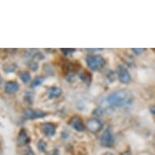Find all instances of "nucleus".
Listing matches in <instances>:
<instances>
[{
  "label": "nucleus",
  "instance_id": "obj_18",
  "mask_svg": "<svg viewBox=\"0 0 155 155\" xmlns=\"http://www.w3.org/2000/svg\"><path fill=\"white\" fill-rule=\"evenodd\" d=\"M29 68H30L33 71H37L38 68V64L36 63V62H32V63H30V64H29Z\"/></svg>",
  "mask_w": 155,
  "mask_h": 155
},
{
  "label": "nucleus",
  "instance_id": "obj_4",
  "mask_svg": "<svg viewBox=\"0 0 155 155\" xmlns=\"http://www.w3.org/2000/svg\"><path fill=\"white\" fill-rule=\"evenodd\" d=\"M117 76L122 84H128L131 81V74L126 68L123 65H119L117 68Z\"/></svg>",
  "mask_w": 155,
  "mask_h": 155
},
{
  "label": "nucleus",
  "instance_id": "obj_17",
  "mask_svg": "<svg viewBox=\"0 0 155 155\" xmlns=\"http://www.w3.org/2000/svg\"><path fill=\"white\" fill-rule=\"evenodd\" d=\"M24 100H25V102L27 104H33V99H32V97H31L30 95H26V96H25Z\"/></svg>",
  "mask_w": 155,
  "mask_h": 155
},
{
  "label": "nucleus",
  "instance_id": "obj_27",
  "mask_svg": "<svg viewBox=\"0 0 155 155\" xmlns=\"http://www.w3.org/2000/svg\"><path fill=\"white\" fill-rule=\"evenodd\" d=\"M103 155H114L113 153H110V152H107V153H105Z\"/></svg>",
  "mask_w": 155,
  "mask_h": 155
},
{
  "label": "nucleus",
  "instance_id": "obj_1",
  "mask_svg": "<svg viewBox=\"0 0 155 155\" xmlns=\"http://www.w3.org/2000/svg\"><path fill=\"white\" fill-rule=\"evenodd\" d=\"M132 94L127 90L120 89L110 94L107 97L108 104L114 107H120L132 103Z\"/></svg>",
  "mask_w": 155,
  "mask_h": 155
},
{
  "label": "nucleus",
  "instance_id": "obj_25",
  "mask_svg": "<svg viewBox=\"0 0 155 155\" xmlns=\"http://www.w3.org/2000/svg\"><path fill=\"white\" fill-rule=\"evenodd\" d=\"M120 155H131V152L130 151H125V152H123Z\"/></svg>",
  "mask_w": 155,
  "mask_h": 155
},
{
  "label": "nucleus",
  "instance_id": "obj_28",
  "mask_svg": "<svg viewBox=\"0 0 155 155\" xmlns=\"http://www.w3.org/2000/svg\"><path fill=\"white\" fill-rule=\"evenodd\" d=\"M2 81H3V79H2V76L0 75V84H2Z\"/></svg>",
  "mask_w": 155,
  "mask_h": 155
},
{
  "label": "nucleus",
  "instance_id": "obj_15",
  "mask_svg": "<svg viewBox=\"0 0 155 155\" xmlns=\"http://www.w3.org/2000/svg\"><path fill=\"white\" fill-rule=\"evenodd\" d=\"M46 147H47V144H46L44 140H40L39 142L38 143V150H40L41 152H44L46 151Z\"/></svg>",
  "mask_w": 155,
  "mask_h": 155
},
{
  "label": "nucleus",
  "instance_id": "obj_24",
  "mask_svg": "<svg viewBox=\"0 0 155 155\" xmlns=\"http://www.w3.org/2000/svg\"><path fill=\"white\" fill-rule=\"evenodd\" d=\"M150 112H151L153 115H155V107H150Z\"/></svg>",
  "mask_w": 155,
  "mask_h": 155
},
{
  "label": "nucleus",
  "instance_id": "obj_7",
  "mask_svg": "<svg viewBox=\"0 0 155 155\" xmlns=\"http://www.w3.org/2000/svg\"><path fill=\"white\" fill-rule=\"evenodd\" d=\"M18 144L21 145V146H25V145H28V143L30 142V138L28 137V132L25 129H21L19 134H18Z\"/></svg>",
  "mask_w": 155,
  "mask_h": 155
},
{
  "label": "nucleus",
  "instance_id": "obj_23",
  "mask_svg": "<svg viewBox=\"0 0 155 155\" xmlns=\"http://www.w3.org/2000/svg\"><path fill=\"white\" fill-rule=\"evenodd\" d=\"M48 155H59V150H54L53 152L51 153H50V154H48Z\"/></svg>",
  "mask_w": 155,
  "mask_h": 155
},
{
  "label": "nucleus",
  "instance_id": "obj_14",
  "mask_svg": "<svg viewBox=\"0 0 155 155\" xmlns=\"http://www.w3.org/2000/svg\"><path fill=\"white\" fill-rule=\"evenodd\" d=\"M3 71L7 72V73H11V72H14L16 69V65L15 64H5L3 67Z\"/></svg>",
  "mask_w": 155,
  "mask_h": 155
},
{
  "label": "nucleus",
  "instance_id": "obj_6",
  "mask_svg": "<svg viewBox=\"0 0 155 155\" xmlns=\"http://www.w3.org/2000/svg\"><path fill=\"white\" fill-rule=\"evenodd\" d=\"M114 144V137L109 127L105 130L101 137V145L104 147H111Z\"/></svg>",
  "mask_w": 155,
  "mask_h": 155
},
{
  "label": "nucleus",
  "instance_id": "obj_19",
  "mask_svg": "<svg viewBox=\"0 0 155 155\" xmlns=\"http://www.w3.org/2000/svg\"><path fill=\"white\" fill-rule=\"evenodd\" d=\"M61 51L64 52V54H70L73 53L74 51H75V49H61Z\"/></svg>",
  "mask_w": 155,
  "mask_h": 155
},
{
  "label": "nucleus",
  "instance_id": "obj_5",
  "mask_svg": "<svg viewBox=\"0 0 155 155\" xmlns=\"http://www.w3.org/2000/svg\"><path fill=\"white\" fill-rule=\"evenodd\" d=\"M87 128L93 133H97V132H100L102 128L103 127V123L97 118L94 119H90L88 120L87 122Z\"/></svg>",
  "mask_w": 155,
  "mask_h": 155
},
{
  "label": "nucleus",
  "instance_id": "obj_12",
  "mask_svg": "<svg viewBox=\"0 0 155 155\" xmlns=\"http://www.w3.org/2000/svg\"><path fill=\"white\" fill-rule=\"evenodd\" d=\"M45 81V77L44 76H37L36 78L32 81V83H31V86L32 87H38L39 85H41L43 81Z\"/></svg>",
  "mask_w": 155,
  "mask_h": 155
},
{
  "label": "nucleus",
  "instance_id": "obj_26",
  "mask_svg": "<svg viewBox=\"0 0 155 155\" xmlns=\"http://www.w3.org/2000/svg\"><path fill=\"white\" fill-rule=\"evenodd\" d=\"M102 49H86V51H102Z\"/></svg>",
  "mask_w": 155,
  "mask_h": 155
},
{
  "label": "nucleus",
  "instance_id": "obj_10",
  "mask_svg": "<svg viewBox=\"0 0 155 155\" xmlns=\"http://www.w3.org/2000/svg\"><path fill=\"white\" fill-rule=\"evenodd\" d=\"M63 91H62L61 88H59L58 86H52L51 88H49L47 90V96L50 99H54L58 97L62 94Z\"/></svg>",
  "mask_w": 155,
  "mask_h": 155
},
{
  "label": "nucleus",
  "instance_id": "obj_2",
  "mask_svg": "<svg viewBox=\"0 0 155 155\" xmlns=\"http://www.w3.org/2000/svg\"><path fill=\"white\" fill-rule=\"evenodd\" d=\"M86 64L89 67V68H90L93 71H97V70H99L104 67L106 61L102 56L91 55L87 57Z\"/></svg>",
  "mask_w": 155,
  "mask_h": 155
},
{
  "label": "nucleus",
  "instance_id": "obj_8",
  "mask_svg": "<svg viewBox=\"0 0 155 155\" xmlns=\"http://www.w3.org/2000/svg\"><path fill=\"white\" fill-rule=\"evenodd\" d=\"M43 132L44 134L46 135V137H53L54 136L56 132V128L55 126L53 124H51V123H45L43 124Z\"/></svg>",
  "mask_w": 155,
  "mask_h": 155
},
{
  "label": "nucleus",
  "instance_id": "obj_11",
  "mask_svg": "<svg viewBox=\"0 0 155 155\" xmlns=\"http://www.w3.org/2000/svg\"><path fill=\"white\" fill-rule=\"evenodd\" d=\"M71 125L77 132H83L84 130V124L80 118L74 117L71 120Z\"/></svg>",
  "mask_w": 155,
  "mask_h": 155
},
{
  "label": "nucleus",
  "instance_id": "obj_21",
  "mask_svg": "<svg viewBox=\"0 0 155 155\" xmlns=\"http://www.w3.org/2000/svg\"><path fill=\"white\" fill-rule=\"evenodd\" d=\"M93 114L97 115V116H101L102 114V110L100 109V108H97V109L94 110V112H93Z\"/></svg>",
  "mask_w": 155,
  "mask_h": 155
},
{
  "label": "nucleus",
  "instance_id": "obj_3",
  "mask_svg": "<svg viewBox=\"0 0 155 155\" xmlns=\"http://www.w3.org/2000/svg\"><path fill=\"white\" fill-rule=\"evenodd\" d=\"M47 115V113L41 110L27 109L24 111V116L28 120H36V119H42Z\"/></svg>",
  "mask_w": 155,
  "mask_h": 155
},
{
  "label": "nucleus",
  "instance_id": "obj_20",
  "mask_svg": "<svg viewBox=\"0 0 155 155\" xmlns=\"http://www.w3.org/2000/svg\"><path fill=\"white\" fill-rule=\"evenodd\" d=\"M132 51H133L136 54H140L142 52H144V51H145V49H142V48H132Z\"/></svg>",
  "mask_w": 155,
  "mask_h": 155
},
{
  "label": "nucleus",
  "instance_id": "obj_13",
  "mask_svg": "<svg viewBox=\"0 0 155 155\" xmlns=\"http://www.w3.org/2000/svg\"><path fill=\"white\" fill-rule=\"evenodd\" d=\"M20 78L24 83H28L31 81V76L30 74L28 73V71H22L20 73Z\"/></svg>",
  "mask_w": 155,
  "mask_h": 155
},
{
  "label": "nucleus",
  "instance_id": "obj_16",
  "mask_svg": "<svg viewBox=\"0 0 155 155\" xmlns=\"http://www.w3.org/2000/svg\"><path fill=\"white\" fill-rule=\"evenodd\" d=\"M80 78L84 82H87L90 80V77H89V76H87L86 72H82V73L80 74Z\"/></svg>",
  "mask_w": 155,
  "mask_h": 155
},
{
  "label": "nucleus",
  "instance_id": "obj_22",
  "mask_svg": "<svg viewBox=\"0 0 155 155\" xmlns=\"http://www.w3.org/2000/svg\"><path fill=\"white\" fill-rule=\"evenodd\" d=\"M25 155H34V153H33V151L31 150L30 148L28 147V149H27V150H26L25 154Z\"/></svg>",
  "mask_w": 155,
  "mask_h": 155
},
{
  "label": "nucleus",
  "instance_id": "obj_9",
  "mask_svg": "<svg viewBox=\"0 0 155 155\" xmlns=\"http://www.w3.org/2000/svg\"><path fill=\"white\" fill-rule=\"evenodd\" d=\"M5 92L9 94H13L16 93L20 89V85L17 82L15 81H8L6 83L5 87Z\"/></svg>",
  "mask_w": 155,
  "mask_h": 155
}]
</instances>
